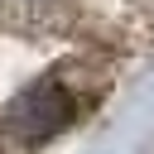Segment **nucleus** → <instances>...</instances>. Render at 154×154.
<instances>
[{
	"instance_id": "1",
	"label": "nucleus",
	"mask_w": 154,
	"mask_h": 154,
	"mask_svg": "<svg viewBox=\"0 0 154 154\" xmlns=\"http://www.w3.org/2000/svg\"><path fill=\"white\" fill-rule=\"evenodd\" d=\"M77 111H82V101L72 96V87L63 77H38L5 106V130L24 144H38V140L67 130L77 120Z\"/></svg>"
}]
</instances>
